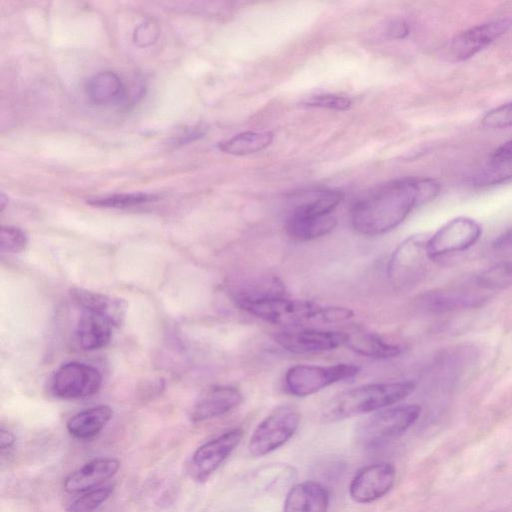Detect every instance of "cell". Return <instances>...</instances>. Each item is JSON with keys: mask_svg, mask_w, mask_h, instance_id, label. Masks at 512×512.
<instances>
[{"mask_svg": "<svg viewBox=\"0 0 512 512\" xmlns=\"http://www.w3.org/2000/svg\"><path fill=\"white\" fill-rule=\"evenodd\" d=\"M346 345L355 353L377 359L394 358L401 354V347L383 340L371 332L349 334Z\"/></svg>", "mask_w": 512, "mask_h": 512, "instance_id": "cell-25", "label": "cell"}, {"mask_svg": "<svg viewBox=\"0 0 512 512\" xmlns=\"http://www.w3.org/2000/svg\"><path fill=\"white\" fill-rule=\"evenodd\" d=\"M27 245L26 234L18 227L2 226L0 229V249L4 253L22 252Z\"/></svg>", "mask_w": 512, "mask_h": 512, "instance_id": "cell-30", "label": "cell"}, {"mask_svg": "<svg viewBox=\"0 0 512 512\" xmlns=\"http://www.w3.org/2000/svg\"><path fill=\"white\" fill-rule=\"evenodd\" d=\"M70 296L83 311L107 318L114 327L123 324L127 310L125 300L78 287L70 290Z\"/></svg>", "mask_w": 512, "mask_h": 512, "instance_id": "cell-16", "label": "cell"}, {"mask_svg": "<svg viewBox=\"0 0 512 512\" xmlns=\"http://www.w3.org/2000/svg\"><path fill=\"white\" fill-rule=\"evenodd\" d=\"M487 295L475 289L466 287L452 288L448 290L431 291L419 299V304L425 310L431 312H443L458 308H467L479 305L486 300Z\"/></svg>", "mask_w": 512, "mask_h": 512, "instance_id": "cell-18", "label": "cell"}, {"mask_svg": "<svg viewBox=\"0 0 512 512\" xmlns=\"http://www.w3.org/2000/svg\"><path fill=\"white\" fill-rule=\"evenodd\" d=\"M160 35V27L155 20L140 23L133 32V41L137 46L147 47L154 44Z\"/></svg>", "mask_w": 512, "mask_h": 512, "instance_id": "cell-32", "label": "cell"}, {"mask_svg": "<svg viewBox=\"0 0 512 512\" xmlns=\"http://www.w3.org/2000/svg\"><path fill=\"white\" fill-rule=\"evenodd\" d=\"M512 26V18H502L470 27L449 43L448 52L455 61H465L485 49Z\"/></svg>", "mask_w": 512, "mask_h": 512, "instance_id": "cell-12", "label": "cell"}, {"mask_svg": "<svg viewBox=\"0 0 512 512\" xmlns=\"http://www.w3.org/2000/svg\"><path fill=\"white\" fill-rule=\"evenodd\" d=\"M156 199V195L138 192L114 194L104 197L93 198L89 199L87 203L97 207L126 208L154 201Z\"/></svg>", "mask_w": 512, "mask_h": 512, "instance_id": "cell-28", "label": "cell"}, {"mask_svg": "<svg viewBox=\"0 0 512 512\" xmlns=\"http://www.w3.org/2000/svg\"><path fill=\"white\" fill-rule=\"evenodd\" d=\"M112 415L109 406H95L72 416L67 422V430L75 438L89 439L102 431Z\"/></svg>", "mask_w": 512, "mask_h": 512, "instance_id": "cell-22", "label": "cell"}, {"mask_svg": "<svg viewBox=\"0 0 512 512\" xmlns=\"http://www.w3.org/2000/svg\"><path fill=\"white\" fill-rule=\"evenodd\" d=\"M305 104L311 107L347 110L351 106L352 101L348 97L342 95L321 94L312 96L305 102Z\"/></svg>", "mask_w": 512, "mask_h": 512, "instance_id": "cell-33", "label": "cell"}, {"mask_svg": "<svg viewBox=\"0 0 512 512\" xmlns=\"http://www.w3.org/2000/svg\"><path fill=\"white\" fill-rule=\"evenodd\" d=\"M234 302L240 309L255 317L287 327L339 323L351 319L354 315L347 307L322 305L284 296L240 299Z\"/></svg>", "mask_w": 512, "mask_h": 512, "instance_id": "cell-2", "label": "cell"}, {"mask_svg": "<svg viewBox=\"0 0 512 512\" xmlns=\"http://www.w3.org/2000/svg\"><path fill=\"white\" fill-rule=\"evenodd\" d=\"M88 99L97 105L119 101L125 96L121 78L112 71H101L90 77L85 86Z\"/></svg>", "mask_w": 512, "mask_h": 512, "instance_id": "cell-23", "label": "cell"}, {"mask_svg": "<svg viewBox=\"0 0 512 512\" xmlns=\"http://www.w3.org/2000/svg\"><path fill=\"white\" fill-rule=\"evenodd\" d=\"M113 324L105 317L83 311L77 324L79 344L86 350L105 347L111 340Z\"/></svg>", "mask_w": 512, "mask_h": 512, "instance_id": "cell-20", "label": "cell"}, {"mask_svg": "<svg viewBox=\"0 0 512 512\" xmlns=\"http://www.w3.org/2000/svg\"><path fill=\"white\" fill-rule=\"evenodd\" d=\"M396 469L388 462L369 464L354 475L349 485L351 499L369 504L385 496L394 486Z\"/></svg>", "mask_w": 512, "mask_h": 512, "instance_id": "cell-11", "label": "cell"}, {"mask_svg": "<svg viewBox=\"0 0 512 512\" xmlns=\"http://www.w3.org/2000/svg\"><path fill=\"white\" fill-rule=\"evenodd\" d=\"M329 499V492L321 483L304 481L289 489L283 512H327Z\"/></svg>", "mask_w": 512, "mask_h": 512, "instance_id": "cell-17", "label": "cell"}, {"mask_svg": "<svg viewBox=\"0 0 512 512\" xmlns=\"http://www.w3.org/2000/svg\"><path fill=\"white\" fill-rule=\"evenodd\" d=\"M273 133L268 130L245 131L219 143L221 151L231 155H248L262 151L270 145Z\"/></svg>", "mask_w": 512, "mask_h": 512, "instance_id": "cell-26", "label": "cell"}, {"mask_svg": "<svg viewBox=\"0 0 512 512\" xmlns=\"http://www.w3.org/2000/svg\"><path fill=\"white\" fill-rule=\"evenodd\" d=\"M114 485H100L73 499L68 507V512H94L111 496Z\"/></svg>", "mask_w": 512, "mask_h": 512, "instance_id": "cell-27", "label": "cell"}, {"mask_svg": "<svg viewBox=\"0 0 512 512\" xmlns=\"http://www.w3.org/2000/svg\"><path fill=\"white\" fill-rule=\"evenodd\" d=\"M481 124L488 129H503L512 126V100L488 111Z\"/></svg>", "mask_w": 512, "mask_h": 512, "instance_id": "cell-31", "label": "cell"}, {"mask_svg": "<svg viewBox=\"0 0 512 512\" xmlns=\"http://www.w3.org/2000/svg\"><path fill=\"white\" fill-rule=\"evenodd\" d=\"M495 247H507L512 246V230L506 232L502 236H500L494 243Z\"/></svg>", "mask_w": 512, "mask_h": 512, "instance_id": "cell-36", "label": "cell"}, {"mask_svg": "<svg viewBox=\"0 0 512 512\" xmlns=\"http://www.w3.org/2000/svg\"><path fill=\"white\" fill-rule=\"evenodd\" d=\"M481 234V225L476 220L464 216L453 218L429 236V255L435 259L466 250L480 239Z\"/></svg>", "mask_w": 512, "mask_h": 512, "instance_id": "cell-8", "label": "cell"}, {"mask_svg": "<svg viewBox=\"0 0 512 512\" xmlns=\"http://www.w3.org/2000/svg\"><path fill=\"white\" fill-rule=\"evenodd\" d=\"M491 512H495V511H491Z\"/></svg>", "mask_w": 512, "mask_h": 512, "instance_id": "cell-38", "label": "cell"}, {"mask_svg": "<svg viewBox=\"0 0 512 512\" xmlns=\"http://www.w3.org/2000/svg\"><path fill=\"white\" fill-rule=\"evenodd\" d=\"M440 184L432 178H405L386 183L358 201L351 223L360 234L377 236L400 225L416 207L434 199Z\"/></svg>", "mask_w": 512, "mask_h": 512, "instance_id": "cell-1", "label": "cell"}, {"mask_svg": "<svg viewBox=\"0 0 512 512\" xmlns=\"http://www.w3.org/2000/svg\"><path fill=\"white\" fill-rule=\"evenodd\" d=\"M343 195L335 190H316L302 195L288 215L322 216L331 212L341 202Z\"/></svg>", "mask_w": 512, "mask_h": 512, "instance_id": "cell-24", "label": "cell"}, {"mask_svg": "<svg viewBox=\"0 0 512 512\" xmlns=\"http://www.w3.org/2000/svg\"><path fill=\"white\" fill-rule=\"evenodd\" d=\"M7 198L6 196L1 193V196H0V207H1V211L4 210L5 206H6V203H7Z\"/></svg>", "mask_w": 512, "mask_h": 512, "instance_id": "cell-37", "label": "cell"}, {"mask_svg": "<svg viewBox=\"0 0 512 512\" xmlns=\"http://www.w3.org/2000/svg\"><path fill=\"white\" fill-rule=\"evenodd\" d=\"M414 389L412 381L357 386L331 398L323 408L322 417L327 422H334L376 412L404 400Z\"/></svg>", "mask_w": 512, "mask_h": 512, "instance_id": "cell-3", "label": "cell"}, {"mask_svg": "<svg viewBox=\"0 0 512 512\" xmlns=\"http://www.w3.org/2000/svg\"><path fill=\"white\" fill-rule=\"evenodd\" d=\"M243 401L241 391L228 385H216L206 389L196 400L190 418L203 422L224 415L238 407Z\"/></svg>", "mask_w": 512, "mask_h": 512, "instance_id": "cell-14", "label": "cell"}, {"mask_svg": "<svg viewBox=\"0 0 512 512\" xmlns=\"http://www.w3.org/2000/svg\"><path fill=\"white\" fill-rule=\"evenodd\" d=\"M429 236L418 233L407 237L392 253L387 264V275L392 285L403 289L416 284L424 275L428 261Z\"/></svg>", "mask_w": 512, "mask_h": 512, "instance_id": "cell-5", "label": "cell"}, {"mask_svg": "<svg viewBox=\"0 0 512 512\" xmlns=\"http://www.w3.org/2000/svg\"><path fill=\"white\" fill-rule=\"evenodd\" d=\"M415 404L387 407L376 411L358 427L357 437L366 449H378L404 434L419 418Z\"/></svg>", "mask_w": 512, "mask_h": 512, "instance_id": "cell-4", "label": "cell"}, {"mask_svg": "<svg viewBox=\"0 0 512 512\" xmlns=\"http://www.w3.org/2000/svg\"><path fill=\"white\" fill-rule=\"evenodd\" d=\"M360 368L353 364L312 365L297 364L285 373L286 390L297 397L312 395L326 387L355 377Z\"/></svg>", "mask_w": 512, "mask_h": 512, "instance_id": "cell-6", "label": "cell"}, {"mask_svg": "<svg viewBox=\"0 0 512 512\" xmlns=\"http://www.w3.org/2000/svg\"><path fill=\"white\" fill-rule=\"evenodd\" d=\"M300 419V412L294 406L277 407L255 428L248 443L249 453L262 457L280 448L295 434Z\"/></svg>", "mask_w": 512, "mask_h": 512, "instance_id": "cell-7", "label": "cell"}, {"mask_svg": "<svg viewBox=\"0 0 512 512\" xmlns=\"http://www.w3.org/2000/svg\"><path fill=\"white\" fill-rule=\"evenodd\" d=\"M512 179V140L498 147L486 164L474 175L478 187L501 184Z\"/></svg>", "mask_w": 512, "mask_h": 512, "instance_id": "cell-19", "label": "cell"}, {"mask_svg": "<svg viewBox=\"0 0 512 512\" xmlns=\"http://www.w3.org/2000/svg\"><path fill=\"white\" fill-rule=\"evenodd\" d=\"M337 225L331 214L322 216L288 215L285 222L287 234L298 241H309L329 234Z\"/></svg>", "mask_w": 512, "mask_h": 512, "instance_id": "cell-21", "label": "cell"}, {"mask_svg": "<svg viewBox=\"0 0 512 512\" xmlns=\"http://www.w3.org/2000/svg\"><path fill=\"white\" fill-rule=\"evenodd\" d=\"M15 442L14 435L4 428L0 430V447L1 450L4 451L6 449H10Z\"/></svg>", "mask_w": 512, "mask_h": 512, "instance_id": "cell-35", "label": "cell"}, {"mask_svg": "<svg viewBox=\"0 0 512 512\" xmlns=\"http://www.w3.org/2000/svg\"><path fill=\"white\" fill-rule=\"evenodd\" d=\"M349 334L342 331L301 329L275 335V341L293 354H313L335 350L346 345Z\"/></svg>", "mask_w": 512, "mask_h": 512, "instance_id": "cell-13", "label": "cell"}, {"mask_svg": "<svg viewBox=\"0 0 512 512\" xmlns=\"http://www.w3.org/2000/svg\"><path fill=\"white\" fill-rule=\"evenodd\" d=\"M101 382V374L93 366L68 362L55 372L52 389L60 398L79 399L97 393Z\"/></svg>", "mask_w": 512, "mask_h": 512, "instance_id": "cell-10", "label": "cell"}, {"mask_svg": "<svg viewBox=\"0 0 512 512\" xmlns=\"http://www.w3.org/2000/svg\"><path fill=\"white\" fill-rule=\"evenodd\" d=\"M243 437L240 428H233L202 444L193 453L189 472L198 481H206L229 457Z\"/></svg>", "mask_w": 512, "mask_h": 512, "instance_id": "cell-9", "label": "cell"}, {"mask_svg": "<svg viewBox=\"0 0 512 512\" xmlns=\"http://www.w3.org/2000/svg\"><path fill=\"white\" fill-rule=\"evenodd\" d=\"M409 33V26L403 20H394L392 21L387 28V34L391 38L402 39L406 37Z\"/></svg>", "mask_w": 512, "mask_h": 512, "instance_id": "cell-34", "label": "cell"}, {"mask_svg": "<svg viewBox=\"0 0 512 512\" xmlns=\"http://www.w3.org/2000/svg\"><path fill=\"white\" fill-rule=\"evenodd\" d=\"M120 462L115 458L93 459L71 473L64 481V489L69 493H79L100 486L119 470Z\"/></svg>", "mask_w": 512, "mask_h": 512, "instance_id": "cell-15", "label": "cell"}, {"mask_svg": "<svg viewBox=\"0 0 512 512\" xmlns=\"http://www.w3.org/2000/svg\"><path fill=\"white\" fill-rule=\"evenodd\" d=\"M512 282V262L497 264L476 277L475 283L483 289H495Z\"/></svg>", "mask_w": 512, "mask_h": 512, "instance_id": "cell-29", "label": "cell"}]
</instances>
